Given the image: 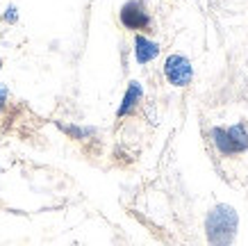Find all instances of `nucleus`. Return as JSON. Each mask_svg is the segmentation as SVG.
Masks as SVG:
<instances>
[{"label": "nucleus", "mask_w": 248, "mask_h": 246, "mask_svg": "<svg viewBox=\"0 0 248 246\" xmlns=\"http://www.w3.org/2000/svg\"><path fill=\"white\" fill-rule=\"evenodd\" d=\"M237 212L226 203H218L207 214V239L212 246H230L237 235Z\"/></svg>", "instance_id": "nucleus-1"}, {"label": "nucleus", "mask_w": 248, "mask_h": 246, "mask_svg": "<svg viewBox=\"0 0 248 246\" xmlns=\"http://www.w3.org/2000/svg\"><path fill=\"white\" fill-rule=\"evenodd\" d=\"M214 144L221 153L232 155V153H244L248 148V128L246 123H237L232 128H214L212 130Z\"/></svg>", "instance_id": "nucleus-2"}, {"label": "nucleus", "mask_w": 248, "mask_h": 246, "mask_svg": "<svg viewBox=\"0 0 248 246\" xmlns=\"http://www.w3.org/2000/svg\"><path fill=\"white\" fill-rule=\"evenodd\" d=\"M164 75L171 84L185 87V84H189L191 78H194V66H191V62H189L187 57L171 55V57H166V62H164Z\"/></svg>", "instance_id": "nucleus-3"}, {"label": "nucleus", "mask_w": 248, "mask_h": 246, "mask_svg": "<svg viewBox=\"0 0 248 246\" xmlns=\"http://www.w3.org/2000/svg\"><path fill=\"white\" fill-rule=\"evenodd\" d=\"M121 23L130 28V30H143L151 25V16L146 12L141 0H130L121 9Z\"/></svg>", "instance_id": "nucleus-4"}, {"label": "nucleus", "mask_w": 248, "mask_h": 246, "mask_svg": "<svg viewBox=\"0 0 248 246\" xmlns=\"http://www.w3.org/2000/svg\"><path fill=\"white\" fill-rule=\"evenodd\" d=\"M159 52V46L151 39H146L143 34H137L135 37V57L139 64H148L151 60H155Z\"/></svg>", "instance_id": "nucleus-5"}, {"label": "nucleus", "mask_w": 248, "mask_h": 246, "mask_svg": "<svg viewBox=\"0 0 248 246\" xmlns=\"http://www.w3.org/2000/svg\"><path fill=\"white\" fill-rule=\"evenodd\" d=\"M141 84L139 82H130L128 91H125V98H123V105L119 107V116H125L137 107V103L141 100Z\"/></svg>", "instance_id": "nucleus-6"}, {"label": "nucleus", "mask_w": 248, "mask_h": 246, "mask_svg": "<svg viewBox=\"0 0 248 246\" xmlns=\"http://www.w3.org/2000/svg\"><path fill=\"white\" fill-rule=\"evenodd\" d=\"M5 100H7V87H5V84H0V110H2Z\"/></svg>", "instance_id": "nucleus-7"}, {"label": "nucleus", "mask_w": 248, "mask_h": 246, "mask_svg": "<svg viewBox=\"0 0 248 246\" xmlns=\"http://www.w3.org/2000/svg\"><path fill=\"white\" fill-rule=\"evenodd\" d=\"M5 18H7V21H14V18H16V9H14V7H9V9H7V14H5Z\"/></svg>", "instance_id": "nucleus-8"}, {"label": "nucleus", "mask_w": 248, "mask_h": 246, "mask_svg": "<svg viewBox=\"0 0 248 246\" xmlns=\"http://www.w3.org/2000/svg\"><path fill=\"white\" fill-rule=\"evenodd\" d=\"M0 66H2V64H0Z\"/></svg>", "instance_id": "nucleus-9"}]
</instances>
